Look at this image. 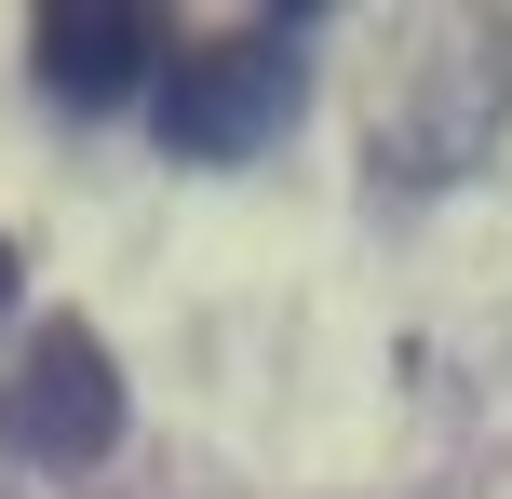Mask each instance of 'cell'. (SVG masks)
<instances>
[{
    "label": "cell",
    "mask_w": 512,
    "mask_h": 499,
    "mask_svg": "<svg viewBox=\"0 0 512 499\" xmlns=\"http://www.w3.org/2000/svg\"><path fill=\"white\" fill-rule=\"evenodd\" d=\"M149 108H162V149L243 162V149H270L283 108H297V41H203V54H176V68L149 81Z\"/></svg>",
    "instance_id": "1"
},
{
    "label": "cell",
    "mask_w": 512,
    "mask_h": 499,
    "mask_svg": "<svg viewBox=\"0 0 512 499\" xmlns=\"http://www.w3.org/2000/svg\"><path fill=\"white\" fill-rule=\"evenodd\" d=\"M0 446L41 459V473H95V459L122 446V378H108V351L81 338V324H54V338L14 365V392H0Z\"/></svg>",
    "instance_id": "2"
},
{
    "label": "cell",
    "mask_w": 512,
    "mask_h": 499,
    "mask_svg": "<svg viewBox=\"0 0 512 499\" xmlns=\"http://www.w3.org/2000/svg\"><path fill=\"white\" fill-rule=\"evenodd\" d=\"M499 95H512V27H486V14H459V27H432V81L405 95V176H445V162L472 149V135H499Z\"/></svg>",
    "instance_id": "3"
},
{
    "label": "cell",
    "mask_w": 512,
    "mask_h": 499,
    "mask_svg": "<svg viewBox=\"0 0 512 499\" xmlns=\"http://www.w3.org/2000/svg\"><path fill=\"white\" fill-rule=\"evenodd\" d=\"M41 81L68 108H122L162 81V27L135 14V0H54L41 14Z\"/></svg>",
    "instance_id": "4"
},
{
    "label": "cell",
    "mask_w": 512,
    "mask_h": 499,
    "mask_svg": "<svg viewBox=\"0 0 512 499\" xmlns=\"http://www.w3.org/2000/svg\"><path fill=\"white\" fill-rule=\"evenodd\" d=\"M0 311H14V243H0Z\"/></svg>",
    "instance_id": "5"
}]
</instances>
